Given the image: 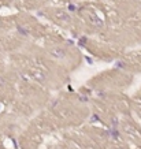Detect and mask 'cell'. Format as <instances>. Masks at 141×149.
Here are the masks:
<instances>
[{
    "instance_id": "7a4b0ae2",
    "label": "cell",
    "mask_w": 141,
    "mask_h": 149,
    "mask_svg": "<svg viewBox=\"0 0 141 149\" xmlns=\"http://www.w3.org/2000/svg\"><path fill=\"white\" fill-rule=\"evenodd\" d=\"M32 74H33V77L36 78V80H38V81L45 80V74L43 71H40V68H34L33 71H32Z\"/></svg>"
},
{
    "instance_id": "3957f363",
    "label": "cell",
    "mask_w": 141,
    "mask_h": 149,
    "mask_svg": "<svg viewBox=\"0 0 141 149\" xmlns=\"http://www.w3.org/2000/svg\"><path fill=\"white\" fill-rule=\"evenodd\" d=\"M51 53L53 55V56H56V58H65V55H66V52L63 49H52Z\"/></svg>"
},
{
    "instance_id": "277c9868",
    "label": "cell",
    "mask_w": 141,
    "mask_h": 149,
    "mask_svg": "<svg viewBox=\"0 0 141 149\" xmlns=\"http://www.w3.org/2000/svg\"><path fill=\"white\" fill-rule=\"evenodd\" d=\"M0 85H4V80H3V78H0Z\"/></svg>"
},
{
    "instance_id": "6da1fadb",
    "label": "cell",
    "mask_w": 141,
    "mask_h": 149,
    "mask_svg": "<svg viewBox=\"0 0 141 149\" xmlns=\"http://www.w3.org/2000/svg\"><path fill=\"white\" fill-rule=\"evenodd\" d=\"M88 17H89V21H90L92 25H95L96 27H101V26H103V21H101L95 12H89Z\"/></svg>"
}]
</instances>
